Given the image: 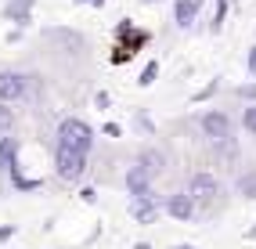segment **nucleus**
I'll list each match as a JSON object with an SVG mask.
<instances>
[{
    "label": "nucleus",
    "instance_id": "obj_22",
    "mask_svg": "<svg viewBox=\"0 0 256 249\" xmlns=\"http://www.w3.org/2000/svg\"><path fill=\"white\" fill-rule=\"evenodd\" d=\"M234 98H242L246 105H256V80H249V83H238V87H234Z\"/></svg>",
    "mask_w": 256,
    "mask_h": 249
},
{
    "label": "nucleus",
    "instance_id": "obj_7",
    "mask_svg": "<svg viewBox=\"0 0 256 249\" xmlns=\"http://www.w3.org/2000/svg\"><path fill=\"white\" fill-rule=\"evenodd\" d=\"M162 213H170V217H174V220L188 224V220H195L198 206H195V198L188 195V192H170V195L162 198Z\"/></svg>",
    "mask_w": 256,
    "mask_h": 249
},
{
    "label": "nucleus",
    "instance_id": "obj_32",
    "mask_svg": "<svg viewBox=\"0 0 256 249\" xmlns=\"http://www.w3.org/2000/svg\"><path fill=\"white\" fill-rule=\"evenodd\" d=\"M130 249H156V246H152V242H134Z\"/></svg>",
    "mask_w": 256,
    "mask_h": 249
},
{
    "label": "nucleus",
    "instance_id": "obj_13",
    "mask_svg": "<svg viewBox=\"0 0 256 249\" xmlns=\"http://www.w3.org/2000/svg\"><path fill=\"white\" fill-rule=\"evenodd\" d=\"M18 152H22V144H18V138H11V134H4L0 138V170H11L14 162H18Z\"/></svg>",
    "mask_w": 256,
    "mask_h": 249
},
{
    "label": "nucleus",
    "instance_id": "obj_3",
    "mask_svg": "<svg viewBox=\"0 0 256 249\" xmlns=\"http://www.w3.org/2000/svg\"><path fill=\"white\" fill-rule=\"evenodd\" d=\"M198 130L202 138H210L213 144H224V141H234V123L224 108H206L198 116Z\"/></svg>",
    "mask_w": 256,
    "mask_h": 249
},
{
    "label": "nucleus",
    "instance_id": "obj_26",
    "mask_svg": "<svg viewBox=\"0 0 256 249\" xmlns=\"http://www.w3.org/2000/svg\"><path fill=\"white\" fill-rule=\"evenodd\" d=\"M14 231H18V224H0V246L14 238Z\"/></svg>",
    "mask_w": 256,
    "mask_h": 249
},
{
    "label": "nucleus",
    "instance_id": "obj_19",
    "mask_svg": "<svg viewBox=\"0 0 256 249\" xmlns=\"http://www.w3.org/2000/svg\"><path fill=\"white\" fill-rule=\"evenodd\" d=\"M14 123H18V116H14V105L0 102V134H11Z\"/></svg>",
    "mask_w": 256,
    "mask_h": 249
},
{
    "label": "nucleus",
    "instance_id": "obj_9",
    "mask_svg": "<svg viewBox=\"0 0 256 249\" xmlns=\"http://www.w3.org/2000/svg\"><path fill=\"white\" fill-rule=\"evenodd\" d=\"M152 184H156V177H152V174L144 170V166H141L138 159H134V166L126 170V192H130V198H141V195H152V192H156Z\"/></svg>",
    "mask_w": 256,
    "mask_h": 249
},
{
    "label": "nucleus",
    "instance_id": "obj_36",
    "mask_svg": "<svg viewBox=\"0 0 256 249\" xmlns=\"http://www.w3.org/2000/svg\"><path fill=\"white\" fill-rule=\"evenodd\" d=\"M72 4H87V0H72Z\"/></svg>",
    "mask_w": 256,
    "mask_h": 249
},
{
    "label": "nucleus",
    "instance_id": "obj_35",
    "mask_svg": "<svg viewBox=\"0 0 256 249\" xmlns=\"http://www.w3.org/2000/svg\"><path fill=\"white\" fill-rule=\"evenodd\" d=\"M141 4H162V0H141Z\"/></svg>",
    "mask_w": 256,
    "mask_h": 249
},
{
    "label": "nucleus",
    "instance_id": "obj_24",
    "mask_svg": "<svg viewBox=\"0 0 256 249\" xmlns=\"http://www.w3.org/2000/svg\"><path fill=\"white\" fill-rule=\"evenodd\" d=\"M108 105H112V94H108V90H98V94H94V108H98V112H105Z\"/></svg>",
    "mask_w": 256,
    "mask_h": 249
},
{
    "label": "nucleus",
    "instance_id": "obj_6",
    "mask_svg": "<svg viewBox=\"0 0 256 249\" xmlns=\"http://www.w3.org/2000/svg\"><path fill=\"white\" fill-rule=\"evenodd\" d=\"M188 195L195 198V206H198V210H206V206L216 202V195H220V180H216L213 174H206V170H198V174H192V180H188Z\"/></svg>",
    "mask_w": 256,
    "mask_h": 249
},
{
    "label": "nucleus",
    "instance_id": "obj_23",
    "mask_svg": "<svg viewBox=\"0 0 256 249\" xmlns=\"http://www.w3.org/2000/svg\"><path fill=\"white\" fill-rule=\"evenodd\" d=\"M242 130L249 138H256V105H246L242 108Z\"/></svg>",
    "mask_w": 256,
    "mask_h": 249
},
{
    "label": "nucleus",
    "instance_id": "obj_28",
    "mask_svg": "<svg viewBox=\"0 0 256 249\" xmlns=\"http://www.w3.org/2000/svg\"><path fill=\"white\" fill-rule=\"evenodd\" d=\"M101 134H105V138H123V126H119V123H105Z\"/></svg>",
    "mask_w": 256,
    "mask_h": 249
},
{
    "label": "nucleus",
    "instance_id": "obj_8",
    "mask_svg": "<svg viewBox=\"0 0 256 249\" xmlns=\"http://www.w3.org/2000/svg\"><path fill=\"white\" fill-rule=\"evenodd\" d=\"M162 213V198L152 192V195H141V198H130V220L134 224H156Z\"/></svg>",
    "mask_w": 256,
    "mask_h": 249
},
{
    "label": "nucleus",
    "instance_id": "obj_2",
    "mask_svg": "<svg viewBox=\"0 0 256 249\" xmlns=\"http://www.w3.org/2000/svg\"><path fill=\"white\" fill-rule=\"evenodd\" d=\"M54 174H58V180H65V184H80V180L87 177V156L54 144Z\"/></svg>",
    "mask_w": 256,
    "mask_h": 249
},
{
    "label": "nucleus",
    "instance_id": "obj_1",
    "mask_svg": "<svg viewBox=\"0 0 256 249\" xmlns=\"http://www.w3.org/2000/svg\"><path fill=\"white\" fill-rule=\"evenodd\" d=\"M54 144L90 156V148H94V126L87 120H80V116H65V120L58 123V141Z\"/></svg>",
    "mask_w": 256,
    "mask_h": 249
},
{
    "label": "nucleus",
    "instance_id": "obj_11",
    "mask_svg": "<svg viewBox=\"0 0 256 249\" xmlns=\"http://www.w3.org/2000/svg\"><path fill=\"white\" fill-rule=\"evenodd\" d=\"M198 11H202V0H174V26L188 32V29L195 26Z\"/></svg>",
    "mask_w": 256,
    "mask_h": 249
},
{
    "label": "nucleus",
    "instance_id": "obj_10",
    "mask_svg": "<svg viewBox=\"0 0 256 249\" xmlns=\"http://www.w3.org/2000/svg\"><path fill=\"white\" fill-rule=\"evenodd\" d=\"M32 8H36V0H8L0 14H4V22H11V26L26 29V26L32 22Z\"/></svg>",
    "mask_w": 256,
    "mask_h": 249
},
{
    "label": "nucleus",
    "instance_id": "obj_20",
    "mask_svg": "<svg viewBox=\"0 0 256 249\" xmlns=\"http://www.w3.org/2000/svg\"><path fill=\"white\" fill-rule=\"evenodd\" d=\"M156 80H159V58H152V62H144V69L138 76V87H152Z\"/></svg>",
    "mask_w": 256,
    "mask_h": 249
},
{
    "label": "nucleus",
    "instance_id": "obj_21",
    "mask_svg": "<svg viewBox=\"0 0 256 249\" xmlns=\"http://www.w3.org/2000/svg\"><path fill=\"white\" fill-rule=\"evenodd\" d=\"M134 126H138L144 138H156V123H152V120H148V112H141V108L134 112Z\"/></svg>",
    "mask_w": 256,
    "mask_h": 249
},
{
    "label": "nucleus",
    "instance_id": "obj_17",
    "mask_svg": "<svg viewBox=\"0 0 256 249\" xmlns=\"http://www.w3.org/2000/svg\"><path fill=\"white\" fill-rule=\"evenodd\" d=\"M238 195H242V198H252V202H256V170H246L242 177H238Z\"/></svg>",
    "mask_w": 256,
    "mask_h": 249
},
{
    "label": "nucleus",
    "instance_id": "obj_27",
    "mask_svg": "<svg viewBox=\"0 0 256 249\" xmlns=\"http://www.w3.org/2000/svg\"><path fill=\"white\" fill-rule=\"evenodd\" d=\"M246 72L256 80V47H249V51H246Z\"/></svg>",
    "mask_w": 256,
    "mask_h": 249
},
{
    "label": "nucleus",
    "instance_id": "obj_12",
    "mask_svg": "<svg viewBox=\"0 0 256 249\" xmlns=\"http://www.w3.org/2000/svg\"><path fill=\"white\" fill-rule=\"evenodd\" d=\"M8 177H11V184H14V192H18V195H29V192H40V188H44V177H26L18 162L8 170Z\"/></svg>",
    "mask_w": 256,
    "mask_h": 249
},
{
    "label": "nucleus",
    "instance_id": "obj_16",
    "mask_svg": "<svg viewBox=\"0 0 256 249\" xmlns=\"http://www.w3.org/2000/svg\"><path fill=\"white\" fill-rule=\"evenodd\" d=\"M228 8H231V0H213V11H210V32H220V29H224Z\"/></svg>",
    "mask_w": 256,
    "mask_h": 249
},
{
    "label": "nucleus",
    "instance_id": "obj_15",
    "mask_svg": "<svg viewBox=\"0 0 256 249\" xmlns=\"http://www.w3.org/2000/svg\"><path fill=\"white\" fill-rule=\"evenodd\" d=\"M47 40L62 44L65 51H80V47H83V36H80V32H72V29H47Z\"/></svg>",
    "mask_w": 256,
    "mask_h": 249
},
{
    "label": "nucleus",
    "instance_id": "obj_5",
    "mask_svg": "<svg viewBox=\"0 0 256 249\" xmlns=\"http://www.w3.org/2000/svg\"><path fill=\"white\" fill-rule=\"evenodd\" d=\"M148 44H152V32H148V29H141V26H134L123 40H116L108 62H112V65H126L130 58H138V51H144Z\"/></svg>",
    "mask_w": 256,
    "mask_h": 249
},
{
    "label": "nucleus",
    "instance_id": "obj_4",
    "mask_svg": "<svg viewBox=\"0 0 256 249\" xmlns=\"http://www.w3.org/2000/svg\"><path fill=\"white\" fill-rule=\"evenodd\" d=\"M32 80L36 76H26V72H14V69H0V102L8 105H18L32 94Z\"/></svg>",
    "mask_w": 256,
    "mask_h": 249
},
{
    "label": "nucleus",
    "instance_id": "obj_30",
    "mask_svg": "<svg viewBox=\"0 0 256 249\" xmlns=\"http://www.w3.org/2000/svg\"><path fill=\"white\" fill-rule=\"evenodd\" d=\"M4 40H8V44H18V40H22V29H18V26L8 29V36H4Z\"/></svg>",
    "mask_w": 256,
    "mask_h": 249
},
{
    "label": "nucleus",
    "instance_id": "obj_14",
    "mask_svg": "<svg viewBox=\"0 0 256 249\" xmlns=\"http://www.w3.org/2000/svg\"><path fill=\"white\" fill-rule=\"evenodd\" d=\"M138 162H141V166H144V170H148V174H152V177H159V174H162V170H166V156H162V152H159V148H144V152H141V156H138Z\"/></svg>",
    "mask_w": 256,
    "mask_h": 249
},
{
    "label": "nucleus",
    "instance_id": "obj_25",
    "mask_svg": "<svg viewBox=\"0 0 256 249\" xmlns=\"http://www.w3.org/2000/svg\"><path fill=\"white\" fill-rule=\"evenodd\" d=\"M134 26H138V22H130V18H119V22H116V29H112V32H116V40H123L126 32L134 29Z\"/></svg>",
    "mask_w": 256,
    "mask_h": 249
},
{
    "label": "nucleus",
    "instance_id": "obj_33",
    "mask_svg": "<svg viewBox=\"0 0 256 249\" xmlns=\"http://www.w3.org/2000/svg\"><path fill=\"white\" fill-rule=\"evenodd\" d=\"M87 4H90V8H105V4H108V0H87Z\"/></svg>",
    "mask_w": 256,
    "mask_h": 249
},
{
    "label": "nucleus",
    "instance_id": "obj_29",
    "mask_svg": "<svg viewBox=\"0 0 256 249\" xmlns=\"http://www.w3.org/2000/svg\"><path fill=\"white\" fill-rule=\"evenodd\" d=\"M80 198H83L87 206H94V202H98V192H94V188H80Z\"/></svg>",
    "mask_w": 256,
    "mask_h": 249
},
{
    "label": "nucleus",
    "instance_id": "obj_34",
    "mask_svg": "<svg viewBox=\"0 0 256 249\" xmlns=\"http://www.w3.org/2000/svg\"><path fill=\"white\" fill-rule=\"evenodd\" d=\"M174 249H198V246H184V242H180V246H174Z\"/></svg>",
    "mask_w": 256,
    "mask_h": 249
},
{
    "label": "nucleus",
    "instance_id": "obj_18",
    "mask_svg": "<svg viewBox=\"0 0 256 249\" xmlns=\"http://www.w3.org/2000/svg\"><path fill=\"white\" fill-rule=\"evenodd\" d=\"M216 94H220V80H210L206 87H198V90L192 94V105H206V102H213Z\"/></svg>",
    "mask_w": 256,
    "mask_h": 249
},
{
    "label": "nucleus",
    "instance_id": "obj_31",
    "mask_svg": "<svg viewBox=\"0 0 256 249\" xmlns=\"http://www.w3.org/2000/svg\"><path fill=\"white\" fill-rule=\"evenodd\" d=\"M246 242H256V224H252V228H246Z\"/></svg>",
    "mask_w": 256,
    "mask_h": 249
}]
</instances>
